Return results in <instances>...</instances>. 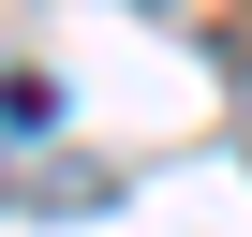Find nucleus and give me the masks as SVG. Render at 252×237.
<instances>
[{"label": "nucleus", "mask_w": 252, "mask_h": 237, "mask_svg": "<svg viewBox=\"0 0 252 237\" xmlns=\"http://www.w3.org/2000/svg\"><path fill=\"white\" fill-rule=\"evenodd\" d=\"M45 134H60V89L45 74H0V148H45Z\"/></svg>", "instance_id": "obj_1"}]
</instances>
